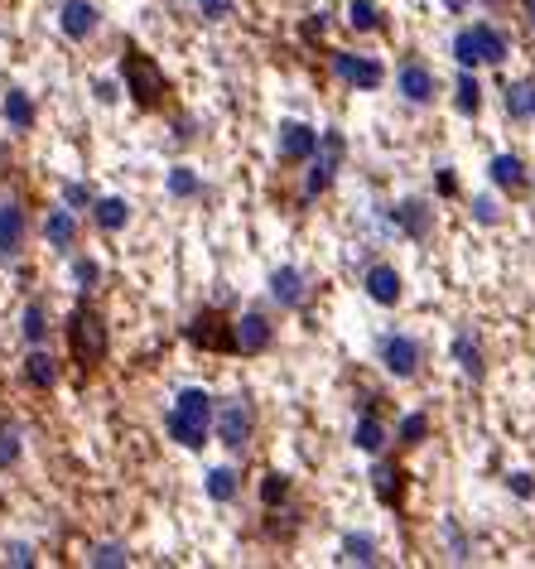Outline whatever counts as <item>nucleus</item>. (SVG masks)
Here are the masks:
<instances>
[{
  "mask_svg": "<svg viewBox=\"0 0 535 569\" xmlns=\"http://www.w3.org/2000/svg\"><path fill=\"white\" fill-rule=\"evenodd\" d=\"M511 488H516V497H531V478H526V473H516V478H511Z\"/></svg>",
  "mask_w": 535,
  "mask_h": 569,
  "instance_id": "nucleus-43",
  "label": "nucleus"
},
{
  "mask_svg": "<svg viewBox=\"0 0 535 569\" xmlns=\"http://www.w3.org/2000/svg\"><path fill=\"white\" fill-rule=\"evenodd\" d=\"M444 5H449V10H463V5H468V0H444Z\"/></svg>",
  "mask_w": 535,
  "mask_h": 569,
  "instance_id": "nucleus-45",
  "label": "nucleus"
},
{
  "mask_svg": "<svg viewBox=\"0 0 535 569\" xmlns=\"http://www.w3.org/2000/svg\"><path fill=\"white\" fill-rule=\"evenodd\" d=\"M386 439H391L386 420H381L376 410H362V415H357V430H352V444H357L362 454H381V449H386Z\"/></svg>",
  "mask_w": 535,
  "mask_h": 569,
  "instance_id": "nucleus-19",
  "label": "nucleus"
},
{
  "mask_svg": "<svg viewBox=\"0 0 535 569\" xmlns=\"http://www.w3.org/2000/svg\"><path fill=\"white\" fill-rule=\"evenodd\" d=\"M5 121H10L15 131H29V126H34V102H29V92H20V87L5 92Z\"/></svg>",
  "mask_w": 535,
  "mask_h": 569,
  "instance_id": "nucleus-27",
  "label": "nucleus"
},
{
  "mask_svg": "<svg viewBox=\"0 0 535 569\" xmlns=\"http://www.w3.org/2000/svg\"><path fill=\"white\" fill-rule=\"evenodd\" d=\"M63 203H68V208H87V203H92V189H87V184H68V189H63Z\"/></svg>",
  "mask_w": 535,
  "mask_h": 569,
  "instance_id": "nucleus-39",
  "label": "nucleus"
},
{
  "mask_svg": "<svg viewBox=\"0 0 535 569\" xmlns=\"http://www.w3.org/2000/svg\"><path fill=\"white\" fill-rule=\"evenodd\" d=\"M237 324V353L241 357H261L270 353V343H275V324H270L261 309H246L241 319H232Z\"/></svg>",
  "mask_w": 535,
  "mask_h": 569,
  "instance_id": "nucleus-11",
  "label": "nucleus"
},
{
  "mask_svg": "<svg viewBox=\"0 0 535 569\" xmlns=\"http://www.w3.org/2000/svg\"><path fill=\"white\" fill-rule=\"evenodd\" d=\"M526 20H531V25H535V0H526Z\"/></svg>",
  "mask_w": 535,
  "mask_h": 569,
  "instance_id": "nucleus-44",
  "label": "nucleus"
},
{
  "mask_svg": "<svg viewBox=\"0 0 535 569\" xmlns=\"http://www.w3.org/2000/svg\"><path fill=\"white\" fill-rule=\"evenodd\" d=\"M454 107L463 111V116H478L482 111V82L473 78V68H463L454 82Z\"/></svg>",
  "mask_w": 535,
  "mask_h": 569,
  "instance_id": "nucleus-24",
  "label": "nucleus"
},
{
  "mask_svg": "<svg viewBox=\"0 0 535 569\" xmlns=\"http://www.w3.org/2000/svg\"><path fill=\"white\" fill-rule=\"evenodd\" d=\"M391 222L401 227L410 242H429V232H434V208L420 203V198H405V203L391 208Z\"/></svg>",
  "mask_w": 535,
  "mask_h": 569,
  "instance_id": "nucleus-16",
  "label": "nucleus"
},
{
  "mask_svg": "<svg viewBox=\"0 0 535 569\" xmlns=\"http://www.w3.org/2000/svg\"><path fill=\"white\" fill-rule=\"evenodd\" d=\"M507 116H516V121L535 116V87L531 82H511L507 87Z\"/></svg>",
  "mask_w": 535,
  "mask_h": 569,
  "instance_id": "nucleus-31",
  "label": "nucleus"
},
{
  "mask_svg": "<svg viewBox=\"0 0 535 569\" xmlns=\"http://www.w3.org/2000/svg\"><path fill=\"white\" fill-rule=\"evenodd\" d=\"M107 353H111L107 319H102L92 304H78V309L68 314V357L78 362L82 377H92V372H102Z\"/></svg>",
  "mask_w": 535,
  "mask_h": 569,
  "instance_id": "nucleus-1",
  "label": "nucleus"
},
{
  "mask_svg": "<svg viewBox=\"0 0 535 569\" xmlns=\"http://www.w3.org/2000/svg\"><path fill=\"white\" fill-rule=\"evenodd\" d=\"M343 560L348 565H381V550H376V541L372 536H343Z\"/></svg>",
  "mask_w": 535,
  "mask_h": 569,
  "instance_id": "nucleus-29",
  "label": "nucleus"
},
{
  "mask_svg": "<svg viewBox=\"0 0 535 569\" xmlns=\"http://www.w3.org/2000/svg\"><path fill=\"white\" fill-rule=\"evenodd\" d=\"M203 488H208L213 502H237V497H241V473H237V468H213Z\"/></svg>",
  "mask_w": 535,
  "mask_h": 569,
  "instance_id": "nucleus-26",
  "label": "nucleus"
},
{
  "mask_svg": "<svg viewBox=\"0 0 535 569\" xmlns=\"http://www.w3.org/2000/svg\"><path fill=\"white\" fill-rule=\"evenodd\" d=\"M131 555H126V545H97L92 555H87V565H126Z\"/></svg>",
  "mask_w": 535,
  "mask_h": 569,
  "instance_id": "nucleus-37",
  "label": "nucleus"
},
{
  "mask_svg": "<svg viewBox=\"0 0 535 569\" xmlns=\"http://www.w3.org/2000/svg\"><path fill=\"white\" fill-rule=\"evenodd\" d=\"M362 290H367L372 304H381V309H396V304L405 299V280H401L396 266L376 261V266H367V275H362Z\"/></svg>",
  "mask_w": 535,
  "mask_h": 569,
  "instance_id": "nucleus-12",
  "label": "nucleus"
},
{
  "mask_svg": "<svg viewBox=\"0 0 535 569\" xmlns=\"http://www.w3.org/2000/svg\"><path fill=\"white\" fill-rule=\"evenodd\" d=\"M343 155H348V140L338 136V131H323L319 150H314V160H309V174H304V203H314L319 193L333 189V179H338V169H343Z\"/></svg>",
  "mask_w": 535,
  "mask_h": 569,
  "instance_id": "nucleus-6",
  "label": "nucleus"
},
{
  "mask_svg": "<svg viewBox=\"0 0 535 569\" xmlns=\"http://www.w3.org/2000/svg\"><path fill=\"white\" fill-rule=\"evenodd\" d=\"M251 434H256V406H251L246 396L222 401V410H217V439H222L232 454H246Z\"/></svg>",
  "mask_w": 535,
  "mask_h": 569,
  "instance_id": "nucleus-8",
  "label": "nucleus"
},
{
  "mask_svg": "<svg viewBox=\"0 0 535 569\" xmlns=\"http://www.w3.org/2000/svg\"><path fill=\"white\" fill-rule=\"evenodd\" d=\"M164 430H169L174 444H184V449H203V444H208V434H213V396H208V391H198V386L179 391L174 410L164 415Z\"/></svg>",
  "mask_w": 535,
  "mask_h": 569,
  "instance_id": "nucleus-3",
  "label": "nucleus"
},
{
  "mask_svg": "<svg viewBox=\"0 0 535 569\" xmlns=\"http://www.w3.org/2000/svg\"><path fill=\"white\" fill-rule=\"evenodd\" d=\"M121 78H126V92H131V102L140 111H164L169 107V92H174V87H169L164 68L145 54V49L126 44V54H121Z\"/></svg>",
  "mask_w": 535,
  "mask_h": 569,
  "instance_id": "nucleus-2",
  "label": "nucleus"
},
{
  "mask_svg": "<svg viewBox=\"0 0 535 569\" xmlns=\"http://www.w3.org/2000/svg\"><path fill=\"white\" fill-rule=\"evenodd\" d=\"M473 213H478V222H497V203H492V198H478Z\"/></svg>",
  "mask_w": 535,
  "mask_h": 569,
  "instance_id": "nucleus-41",
  "label": "nucleus"
},
{
  "mask_svg": "<svg viewBox=\"0 0 535 569\" xmlns=\"http://www.w3.org/2000/svg\"><path fill=\"white\" fill-rule=\"evenodd\" d=\"M323 29H328V20H309V25H304V39H309V44H314V39H323Z\"/></svg>",
  "mask_w": 535,
  "mask_h": 569,
  "instance_id": "nucleus-42",
  "label": "nucleus"
},
{
  "mask_svg": "<svg viewBox=\"0 0 535 569\" xmlns=\"http://www.w3.org/2000/svg\"><path fill=\"white\" fill-rule=\"evenodd\" d=\"M169 193H174V198H198V193H203V179L179 164V169H169Z\"/></svg>",
  "mask_w": 535,
  "mask_h": 569,
  "instance_id": "nucleus-34",
  "label": "nucleus"
},
{
  "mask_svg": "<svg viewBox=\"0 0 535 569\" xmlns=\"http://www.w3.org/2000/svg\"><path fill=\"white\" fill-rule=\"evenodd\" d=\"M20 333H25V338L34 343V348H39V343L49 338V309H44L39 299H29V304H25V319H20Z\"/></svg>",
  "mask_w": 535,
  "mask_h": 569,
  "instance_id": "nucleus-30",
  "label": "nucleus"
},
{
  "mask_svg": "<svg viewBox=\"0 0 535 569\" xmlns=\"http://www.w3.org/2000/svg\"><path fill=\"white\" fill-rule=\"evenodd\" d=\"M44 237L54 251H73L78 246V217L68 213V208H54V213L44 217Z\"/></svg>",
  "mask_w": 535,
  "mask_h": 569,
  "instance_id": "nucleus-20",
  "label": "nucleus"
},
{
  "mask_svg": "<svg viewBox=\"0 0 535 569\" xmlns=\"http://www.w3.org/2000/svg\"><path fill=\"white\" fill-rule=\"evenodd\" d=\"M25 381L34 386V391H54L58 386V357L44 353V348H34V353L25 357Z\"/></svg>",
  "mask_w": 535,
  "mask_h": 569,
  "instance_id": "nucleus-21",
  "label": "nucleus"
},
{
  "mask_svg": "<svg viewBox=\"0 0 535 569\" xmlns=\"http://www.w3.org/2000/svg\"><path fill=\"white\" fill-rule=\"evenodd\" d=\"M73 280H78V290H92V285L102 280V266L87 261V256H78V261H73Z\"/></svg>",
  "mask_w": 535,
  "mask_h": 569,
  "instance_id": "nucleus-36",
  "label": "nucleus"
},
{
  "mask_svg": "<svg viewBox=\"0 0 535 569\" xmlns=\"http://www.w3.org/2000/svg\"><path fill=\"white\" fill-rule=\"evenodd\" d=\"M333 73L348 82V87H357V92H376L381 82H386V68L376 63V58L367 54H348V49H333Z\"/></svg>",
  "mask_w": 535,
  "mask_h": 569,
  "instance_id": "nucleus-9",
  "label": "nucleus"
},
{
  "mask_svg": "<svg viewBox=\"0 0 535 569\" xmlns=\"http://www.w3.org/2000/svg\"><path fill=\"white\" fill-rule=\"evenodd\" d=\"M290 488H295V483H290V473H266V478H261V507L275 512V507L290 497Z\"/></svg>",
  "mask_w": 535,
  "mask_h": 569,
  "instance_id": "nucleus-32",
  "label": "nucleus"
},
{
  "mask_svg": "<svg viewBox=\"0 0 535 569\" xmlns=\"http://www.w3.org/2000/svg\"><path fill=\"white\" fill-rule=\"evenodd\" d=\"M507 54H511L507 34H502L497 25H487V20L463 25L454 34V58L463 63V68H492V63H502Z\"/></svg>",
  "mask_w": 535,
  "mask_h": 569,
  "instance_id": "nucleus-4",
  "label": "nucleus"
},
{
  "mask_svg": "<svg viewBox=\"0 0 535 569\" xmlns=\"http://www.w3.org/2000/svg\"><path fill=\"white\" fill-rule=\"evenodd\" d=\"M184 338L193 348H203V353H217V357H232L237 353V324L222 314V309H203V314H193L184 324Z\"/></svg>",
  "mask_w": 535,
  "mask_h": 569,
  "instance_id": "nucleus-5",
  "label": "nucleus"
},
{
  "mask_svg": "<svg viewBox=\"0 0 535 569\" xmlns=\"http://www.w3.org/2000/svg\"><path fill=\"white\" fill-rule=\"evenodd\" d=\"M5 565H34V550L29 545H5Z\"/></svg>",
  "mask_w": 535,
  "mask_h": 569,
  "instance_id": "nucleus-40",
  "label": "nucleus"
},
{
  "mask_svg": "<svg viewBox=\"0 0 535 569\" xmlns=\"http://www.w3.org/2000/svg\"><path fill=\"white\" fill-rule=\"evenodd\" d=\"M348 25L357 29V34H376V29H386V15L376 10L372 0H352V5H348Z\"/></svg>",
  "mask_w": 535,
  "mask_h": 569,
  "instance_id": "nucleus-28",
  "label": "nucleus"
},
{
  "mask_svg": "<svg viewBox=\"0 0 535 569\" xmlns=\"http://www.w3.org/2000/svg\"><path fill=\"white\" fill-rule=\"evenodd\" d=\"M20 449H25V444H20V430H15V425H0V468H10V463L20 459Z\"/></svg>",
  "mask_w": 535,
  "mask_h": 569,
  "instance_id": "nucleus-35",
  "label": "nucleus"
},
{
  "mask_svg": "<svg viewBox=\"0 0 535 569\" xmlns=\"http://www.w3.org/2000/svg\"><path fill=\"white\" fill-rule=\"evenodd\" d=\"M487 174H492V184L497 189H526V164H521V155H492V164H487Z\"/></svg>",
  "mask_w": 535,
  "mask_h": 569,
  "instance_id": "nucleus-22",
  "label": "nucleus"
},
{
  "mask_svg": "<svg viewBox=\"0 0 535 569\" xmlns=\"http://www.w3.org/2000/svg\"><path fill=\"white\" fill-rule=\"evenodd\" d=\"M193 5H198L203 20H227L232 15V0H193Z\"/></svg>",
  "mask_w": 535,
  "mask_h": 569,
  "instance_id": "nucleus-38",
  "label": "nucleus"
},
{
  "mask_svg": "<svg viewBox=\"0 0 535 569\" xmlns=\"http://www.w3.org/2000/svg\"><path fill=\"white\" fill-rule=\"evenodd\" d=\"M405 488H410V473H405L401 463H376L372 468V492L381 507H401Z\"/></svg>",
  "mask_w": 535,
  "mask_h": 569,
  "instance_id": "nucleus-18",
  "label": "nucleus"
},
{
  "mask_svg": "<svg viewBox=\"0 0 535 569\" xmlns=\"http://www.w3.org/2000/svg\"><path fill=\"white\" fill-rule=\"evenodd\" d=\"M319 150V131L304 121H280V160L285 164H309Z\"/></svg>",
  "mask_w": 535,
  "mask_h": 569,
  "instance_id": "nucleus-13",
  "label": "nucleus"
},
{
  "mask_svg": "<svg viewBox=\"0 0 535 569\" xmlns=\"http://www.w3.org/2000/svg\"><path fill=\"white\" fill-rule=\"evenodd\" d=\"M97 25H102V10H97L92 0H68V5L58 10V29H63L73 44L92 39V34H97Z\"/></svg>",
  "mask_w": 535,
  "mask_h": 569,
  "instance_id": "nucleus-14",
  "label": "nucleus"
},
{
  "mask_svg": "<svg viewBox=\"0 0 535 569\" xmlns=\"http://www.w3.org/2000/svg\"><path fill=\"white\" fill-rule=\"evenodd\" d=\"M376 362H381L396 381H410L415 372H420V362H425V348H420V338H410V333H381Z\"/></svg>",
  "mask_w": 535,
  "mask_h": 569,
  "instance_id": "nucleus-7",
  "label": "nucleus"
},
{
  "mask_svg": "<svg viewBox=\"0 0 535 569\" xmlns=\"http://www.w3.org/2000/svg\"><path fill=\"white\" fill-rule=\"evenodd\" d=\"M270 299H275L280 309H304V304H309V280H304V271L280 266V271L270 275Z\"/></svg>",
  "mask_w": 535,
  "mask_h": 569,
  "instance_id": "nucleus-17",
  "label": "nucleus"
},
{
  "mask_svg": "<svg viewBox=\"0 0 535 569\" xmlns=\"http://www.w3.org/2000/svg\"><path fill=\"white\" fill-rule=\"evenodd\" d=\"M92 217H97L102 232H121L131 222V203L126 198H102V203H92Z\"/></svg>",
  "mask_w": 535,
  "mask_h": 569,
  "instance_id": "nucleus-23",
  "label": "nucleus"
},
{
  "mask_svg": "<svg viewBox=\"0 0 535 569\" xmlns=\"http://www.w3.org/2000/svg\"><path fill=\"white\" fill-rule=\"evenodd\" d=\"M454 357H458V367H463V377H473V381H482V348H478V338L473 333H458L454 338Z\"/></svg>",
  "mask_w": 535,
  "mask_h": 569,
  "instance_id": "nucleus-25",
  "label": "nucleus"
},
{
  "mask_svg": "<svg viewBox=\"0 0 535 569\" xmlns=\"http://www.w3.org/2000/svg\"><path fill=\"white\" fill-rule=\"evenodd\" d=\"M396 87H401L405 102L429 107V102H434V92H439V78H434V68H429V63H420V58H405L401 73H396Z\"/></svg>",
  "mask_w": 535,
  "mask_h": 569,
  "instance_id": "nucleus-10",
  "label": "nucleus"
},
{
  "mask_svg": "<svg viewBox=\"0 0 535 569\" xmlns=\"http://www.w3.org/2000/svg\"><path fill=\"white\" fill-rule=\"evenodd\" d=\"M0 174H5V145H0Z\"/></svg>",
  "mask_w": 535,
  "mask_h": 569,
  "instance_id": "nucleus-46",
  "label": "nucleus"
},
{
  "mask_svg": "<svg viewBox=\"0 0 535 569\" xmlns=\"http://www.w3.org/2000/svg\"><path fill=\"white\" fill-rule=\"evenodd\" d=\"M25 237H29V222H25V208L20 203H0V261H15L25 251Z\"/></svg>",
  "mask_w": 535,
  "mask_h": 569,
  "instance_id": "nucleus-15",
  "label": "nucleus"
},
{
  "mask_svg": "<svg viewBox=\"0 0 535 569\" xmlns=\"http://www.w3.org/2000/svg\"><path fill=\"white\" fill-rule=\"evenodd\" d=\"M425 434H429V415L425 410H410L401 425H396V439H401L405 449H415V444H425Z\"/></svg>",
  "mask_w": 535,
  "mask_h": 569,
  "instance_id": "nucleus-33",
  "label": "nucleus"
}]
</instances>
